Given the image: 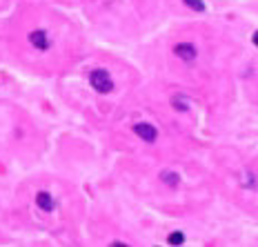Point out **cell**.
Listing matches in <instances>:
<instances>
[{
  "label": "cell",
  "mask_w": 258,
  "mask_h": 247,
  "mask_svg": "<svg viewBox=\"0 0 258 247\" xmlns=\"http://www.w3.org/2000/svg\"><path fill=\"white\" fill-rule=\"evenodd\" d=\"M89 83H92V87L96 89L98 94L114 92V80H112V76H109L105 69H94L92 74H89Z\"/></svg>",
  "instance_id": "1"
},
{
  "label": "cell",
  "mask_w": 258,
  "mask_h": 247,
  "mask_svg": "<svg viewBox=\"0 0 258 247\" xmlns=\"http://www.w3.org/2000/svg\"><path fill=\"white\" fill-rule=\"evenodd\" d=\"M133 131H136V136H140L145 142H154L156 138H158L156 127L149 125V123H136V125H133Z\"/></svg>",
  "instance_id": "2"
},
{
  "label": "cell",
  "mask_w": 258,
  "mask_h": 247,
  "mask_svg": "<svg viewBox=\"0 0 258 247\" xmlns=\"http://www.w3.org/2000/svg\"><path fill=\"white\" fill-rule=\"evenodd\" d=\"M174 54L178 56L180 60H194L196 58V47L192 42H178V45L174 47Z\"/></svg>",
  "instance_id": "3"
},
{
  "label": "cell",
  "mask_w": 258,
  "mask_h": 247,
  "mask_svg": "<svg viewBox=\"0 0 258 247\" xmlns=\"http://www.w3.org/2000/svg\"><path fill=\"white\" fill-rule=\"evenodd\" d=\"M29 42L36 47V49H40V51L49 49V36H47L45 31H40V29L31 31V34H29Z\"/></svg>",
  "instance_id": "4"
},
{
  "label": "cell",
  "mask_w": 258,
  "mask_h": 247,
  "mask_svg": "<svg viewBox=\"0 0 258 247\" xmlns=\"http://www.w3.org/2000/svg\"><path fill=\"white\" fill-rule=\"evenodd\" d=\"M36 203H38V207H40V210H45V212H54V198H51V194H47V192H38Z\"/></svg>",
  "instance_id": "5"
},
{
  "label": "cell",
  "mask_w": 258,
  "mask_h": 247,
  "mask_svg": "<svg viewBox=\"0 0 258 247\" xmlns=\"http://www.w3.org/2000/svg\"><path fill=\"white\" fill-rule=\"evenodd\" d=\"M160 180L165 185H171V187H176V185H178V180H180V176L178 174H174V172H162L160 174Z\"/></svg>",
  "instance_id": "6"
},
{
  "label": "cell",
  "mask_w": 258,
  "mask_h": 247,
  "mask_svg": "<svg viewBox=\"0 0 258 247\" xmlns=\"http://www.w3.org/2000/svg\"><path fill=\"white\" fill-rule=\"evenodd\" d=\"M180 243H185L183 232H174V234H169V245H180Z\"/></svg>",
  "instance_id": "7"
},
{
  "label": "cell",
  "mask_w": 258,
  "mask_h": 247,
  "mask_svg": "<svg viewBox=\"0 0 258 247\" xmlns=\"http://www.w3.org/2000/svg\"><path fill=\"white\" fill-rule=\"evenodd\" d=\"M187 7H192L194 11H205V2H200V0H183Z\"/></svg>",
  "instance_id": "8"
},
{
  "label": "cell",
  "mask_w": 258,
  "mask_h": 247,
  "mask_svg": "<svg viewBox=\"0 0 258 247\" xmlns=\"http://www.w3.org/2000/svg\"><path fill=\"white\" fill-rule=\"evenodd\" d=\"M254 45L258 47V31H256V34H254Z\"/></svg>",
  "instance_id": "9"
}]
</instances>
